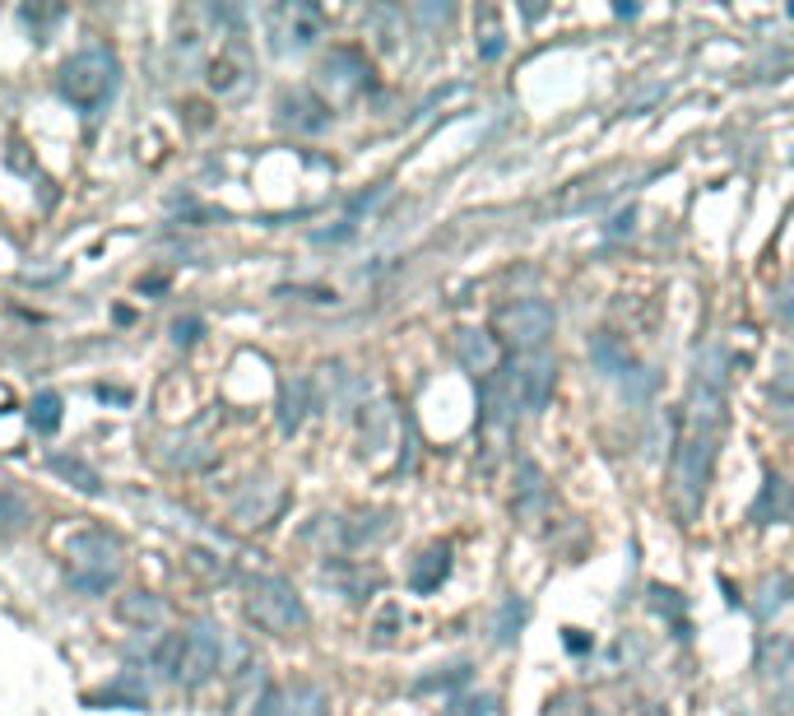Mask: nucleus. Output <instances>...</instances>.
Wrapping results in <instances>:
<instances>
[{
    "mask_svg": "<svg viewBox=\"0 0 794 716\" xmlns=\"http://www.w3.org/2000/svg\"><path fill=\"white\" fill-rule=\"evenodd\" d=\"M52 465L61 470L65 480H80V488H84V494H98V475H94V470H88L84 461H75V456H56Z\"/></svg>",
    "mask_w": 794,
    "mask_h": 716,
    "instance_id": "cd10ccee",
    "label": "nucleus"
},
{
    "mask_svg": "<svg viewBox=\"0 0 794 716\" xmlns=\"http://www.w3.org/2000/svg\"><path fill=\"white\" fill-rule=\"evenodd\" d=\"M172 335H177V345H191L195 340V322H177Z\"/></svg>",
    "mask_w": 794,
    "mask_h": 716,
    "instance_id": "2f4dec72",
    "label": "nucleus"
},
{
    "mask_svg": "<svg viewBox=\"0 0 794 716\" xmlns=\"http://www.w3.org/2000/svg\"><path fill=\"white\" fill-rule=\"evenodd\" d=\"M794 600V577L790 572H771L758 581V619H771V614H781L785 606Z\"/></svg>",
    "mask_w": 794,
    "mask_h": 716,
    "instance_id": "a211bd4d",
    "label": "nucleus"
},
{
    "mask_svg": "<svg viewBox=\"0 0 794 716\" xmlns=\"http://www.w3.org/2000/svg\"><path fill=\"white\" fill-rule=\"evenodd\" d=\"M479 19H484V33H479V56H484V61H497V56L507 52V33H502V24H497V29L488 24V19H493V10H479Z\"/></svg>",
    "mask_w": 794,
    "mask_h": 716,
    "instance_id": "393cba45",
    "label": "nucleus"
},
{
    "mask_svg": "<svg viewBox=\"0 0 794 716\" xmlns=\"http://www.w3.org/2000/svg\"><path fill=\"white\" fill-rule=\"evenodd\" d=\"M553 382H558V364L543 349L539 354H511L507 364L484 382V423L507 433L516 419L539 414L549 406Z\"/></svg>",
    "mask_w": 794,
    "mask_h": 716,
    "instance_id": "f257e3e1",
    "label": "nucleus"
},
{
    "mask_svg": "<svg viewBox=\"0 0 794 716\" xmlns=\"http://www.w3.org/2000/svg\"><path fill=\"white\" fill-rule=\"evenodd\" d=\"M210 88L214 94H237L242 88V80H246V56L242 52H233V48H223L214 61H210Z\"/></svg>",
    "mask_w": 794,
    "mask_h": 716,
    "instance_id": "f3484780",
    "label": "nucleus"
},
{
    "mask_svg": "<svg viewBox=\"0 0 794 716\" xmlns=\"http://www.w3.org/2000/svg\"><path fill=\"white\" fill-rule=\"evenodd\" d=\"M246 614L261 633H275V638H288V633H303L307 629V606L303 596L293 591V581L284 577H261L252 591H246Z\"/></svg>",
    "mask_w": 794,
    "mask_h": 716,
    "instance_id": "20e7f679",
    "label": "nucleus"
},
{
    "mask_svg": "<svg viewBox=\"0 0 794 716\" xmlns=\"http://www.w3.org/2000/svg\"><path fill=\"white\" fill-rule=\"evenodd\" d=\"M469 680V665H446L442 675H423L419 684H414V693H437V688H456V684H465Z\"/></svg>",
    "mask_w": 794,
    "mask_h": 716,
    "instance_id": "bb28decb",
    "label": "nucleus"
},
{
    "mask_svg": "<svg viewBox=\"0 0 794 716\" xmlns=\"http://www.w3.org/2000/svg\"><path fill=\"white\" fill-rule=\"evenodd\" d=\"M446 572H451V545H433V549L419 554V564H414V572H410V587H414L419 596H427V591L442 587Z\"/></svg>",
    "mask_w": 794,
    "mask_h": 716,
    "instance_id": "dca6fc26",
    "label": "nucleus"
},
{
    "mask_svg": "<svg viewBox=\"0 0 794 716\" xmlns=\"http://www.w3.org/2000/svg\"><path fill=\"white\" fill-rule=\"evenodd\" d=\"M590 358H595V368H600L604 377H614L618 387H627L632 377L642 372L637 358H632V349L623 345V335H608V330H600L595 340H590Z\"/></svg>",
    "mask_w": 794,
    "mask_h": 716,
    "instance_id": "9b49d317",
    "label": "nucleus"
},
{
    "mask_svg": "<svg viewBox=\"0 0 794 716\" xmlns=\"http://www.w3.org/2000/svg\"><path fill=\"white\" fill-rule=\"evenodd\" d=\"M781 317H785V322L794 326V284L785 288V303H781Z\"/></svg>",
    "mask_w": 794,
    "mask_h": 716,
    "instance_id": "72a5a7b5",
    "label": "nucleus"
},
{
    "mask_svg": "<svg viewBox=\"0 0 794 716\" xmlns=\"http://www.w3.org/2000/svg\"><path fill=\"white\" fill-rule=\"evenodd\" d=\"M753 522L758 526H781V522H794V484L776 470H766V480L753 498Z\"/></svg>",
    "mask_w": 794,
    "mask_h": 716,
    "instance_id": "9d476101",
    "label": "nucleus"
},
{
    "mask_svg": "<svg viewBox=\"0 0 794 716\" xmlns=\"http://www.w3.org/2000/svg\"><path fill=\"white\" fill-rule=\"evenodd\" d=\"M734 716H748V712H734Z\"/></svg>",
    "mask_w": 794,
    "mask_h": 716,
    "instance_id": "f704fd0d",
    "label": "nucleus"
},
{
    "mask_svg": "<svg viewBox=\"0 0 794 716\" xmlns=\"http://www.w3.org/2000/svg\"><path fill=\"white\" fill-rule=\"evenodd\" d=\"M279 716H326V698H321V688H311V684L293 688V698H288V707H284Z\"/></svg>",
    "mask_w": 794,
    "mask_h": 716,
    "instance_id": "4be33fe9",
    "label": "nucleus"
},
{
    "mask_svg": "<svg viewBox=\"0 0 794 716\" xmlns=\"http://www.w3.org/2000/svg\"><path fill=\"white\" fill-rule=\"evenodd\" d=\"M269 24H279V48H307V42H316V33H321V14L307 6H284V10H275Z\"/></svg>",
    "mask_w": 794,
    "mask_h": 716,
    "instance_id": "4468645a",
    "label": "nucleus"
},
{
    "mask_svg": "<svg viewBox=\"0 0 794 716\" xmlns=\"http://www.w3.org/2000/svg\"><path fill=\"white\" fill-rule=\"evenodd\" d=\"M181 646H187V633H163V638H158V646L149 652V661H153L158 675L177 680V684H181Z\"/></svg>",
    "mask_w": 794,
    "mask_h": 716,
    "instance_id": "aec40b11",
    "label": "nucleus"
},
{
    "mask_svg": "<svg viewBox=\"0 0 794 716\" xmlns=\"http://www.w3.org/2000/svg\"><path fill=\"white\" fill-rule=\"evenodd\" d=\"M456 358H460L465 372H474L479 382H488V377L502 368V345L493 340V330L465 326V330H456Z\"/></svg>",
    "mask_w": 794,
    "mask_h": 716,
    "instance_id": "6e6552de",
    "label": "nucleus"
},
{
    "mask_svg": "<svg viewBox=\"0 0 794 716\" xmlns=\"http://www.w3.org/2000/svg\"><path fill=\"white\" fill-rule=\"evenodd\" d=\"M553 335V307L543 298H511L493 307V340L511 354H539Z\"/></svg>",
    "mask_w": 794,
    "mask_h": 716,
    "instance_id": "7ed1b4c3",
    "label": "nucleus"
},
{
    "mask_svg": "<svg viewBox=\"0 0 794 716\" xmlns=\"http://www.w3.org/2000/svg\"><path fill=\"white\" fill-rule=\"evenodd\" d=\"M223 665V638L214 623H195L187 629V646H181V684L187 688H200L219 675Z\"/></svg>",
    "mask_w": 794,
    "mask_h": 716,
    "instance_id": "0eeeda50",
    "label": "nucleus"
},
{
    "mask_svg": "<svg viewBox=\"0 0 794 716\" xmlns=\"http://www.w3.org/2000/svg\"><path fill=\"white\" fill-rule=\"evenodd\" d=\"M632 219H637V214H632V210H627V214H618V219H614V229H608V233H614V238L632 233Z\"/></svg>",
    "mask_w": 794,
    "mask_h": 716,
    "instance_id": "473e14b6",
    "label": "nucleus"
},
{
    "mask_svg": "<svg viewBox=\"0 0 794 716\" xmlns=\"http://www.w3.org/2000/svg\"><path fill=\"white\" fill-rule=\"evenodd\" d=\"M753 665H758V675H762V680H785V675H794V638H785V633H766V638L758 642Z\"/></svg>",
    "mask_w": 794,
    "mask_h": 716,
    "instance_id": "2eb2a0df",
    "label": "nucleus"
},
{
    "mask_svg": "<svg viewBox=\"0 0 794 716\" xmlns=\"http://www.w3.org/2000/svg\"><path fill=\"white\" fill-rule=\"evenodd\" d=\"M562 642H567V652H590V638H585L581 629H567V638H562Z\"/></svg>",
    "mask_w": 794,
    "mask_h": 716,
    "instance_id": "7c9ffc66",
    "label": "nucleus"
},
{
    "mask_svg": "<svg viewBox=\"0 0 794 716\" xmlns=\"http://www.w3.org/2000/svg\"><path fill=\"white\" fill-rule=\"evenodd\" d=\"M279 117L293 130H326L330 126V103L316 98L311 88H293V94H284V103H279Z\"/></svg>",
    "mask_w": 794,
    "mask_h": 716,
    "instance_id": "ddd939ff",
    "label": "nucleus"
},
{
    "mask_svg": "<svg viewBox=\"0 0 794 716\" xmlns=\"http://www.w3.org/2000/svg\"><path fill=\"white\" fill-rule=\"evenodd\" d=\"M549 507V488H543V470L534 461H520L516 475H511V512L520 526H534Z\"/></svg>",
    "mask_w": 794,
    "mask_h": 716,
    "instance_id": "1a4fd4ad",
    "label": "nucleus"
},
{
    "mask_svg": "<svg viewBox=\"0 0 794 716\" xmlns=\"http://www.w3.org/2000/svg\"><path fill=\"white\" fill-rule=\"evenodd\" d=\"M187 564H191L195 572H205V577H223V572H229V568H223L219 558H214V554H205V549H191Z\"/></svg>",
    "mask_w": 794,
    "mask_h": 716,
    "instance_id": "c756f323",
    "label": "nucleus"
},
{
    "mask_svg": "<svg viewBox=\"0 0 794 716\" xmlns=\"http://www.w3.org/2000/svg\"><path fill=\"white\" fill-rule=\"evenodd\" d=\"M112 88H117V56L112 52L94 48V52H80L61 65V94L84 112H98L112 98Z\"/></svg>",
    "mask_w": 794,
    "mask_h": 716,
    "instance_id": "39448f33",
    "label": "nucleus"
},
{
    "mask_svg": "<svg viewBox=\"0 0 794 716\" xmlns=\"http://www.w3.org/2000/svg\"><path fill=\"white\" fill-rule=\"evenodd\" d=\"M307 391H311V387L303 382V377H298V382H293V387L284 391V414H279L284 433H293V429H298V423H303V406H307Z\"/></svg>",
    "mask_w": 794,
    "mask_h": 716,
    "instance_id": "b1692460",
    "label": "nucleus"
},
{
    "mask_svg": "<svg viewBox=\"0 0 794 716\" xmlns=\"http://www.w3.org/2000/svg\"><path fill=\"white\" fill-rule=\"evenodd\" d=\"M61 564L71 587L88 591V596H103L107 587H117L121 577V545L117 535H107L98 526H75V530H61Z\"/></svg>",
    "mask_w": 794,
    "mask_h": 716,
    "instance_id": "f03ea898",
    "label": "nucleus"
},
{
    "mask_svg": "<svg viewBox=\"0 0 794 716\" xmlns=\"http://www.w3.org/2000/svg\"><path fill=\"white\" fill-rule=\"evenodd\" d=\"M33 429L38 433H56V423H61V396L56 391H42L38 400H33Z\"/></svg>",
    "mask_w": 794,
    "mask_h": 716,
    "instance_id": "5701e85b",
    "label": "nucleus"
},
{
    "mask_svg": "<svg viewBox=\"0 0 794 716\" xmlns=\"http://www.w3.org/2000/svg\"><path fill=\"white\" fill-rule=\"evenodd\" d=\"M321 75H326V84L335 88V94H358V88H368V61H362L353 48H335L330 56H326V65H321Z\"/></svg>",
    "mask_w": 794,
    "mask_h": 716,
    "instance_id": "f8f14e48",
    "label": "nucleus"
},
{
    "mask_svg": "<svg viewBox=\"0 0 794 716\" xmlns=\"http://www.w3.org/2000/svg\"><path fill=\"white\" fill-rule=\"evenodd\" d=\"M711 465H716V438L678 433V442H674V494L684 498L688 517L701 507V498H707Z\"/></svg>",
    "mask_w": 794,
    "mask_h": 716,
    "instance_id": "423d86ee",
    "label": "nucleus"
},
{
    "mask_svg": "<svg viewBox=\"0 0 794 716\" xmlns=\"http://www.w3.org/2000/svg\"><path fill=\"white\" fill-rule=\"evenodd\" d=\"M117 614L126 619V623H158V614H163V606H158V600L149 596V591H130V596H121L117 600Z\"/></svg>",
    "mask_w": 794,
    "mask_h": 716,
    "instance_id": "412c9836",
    "label": "nucleus"
},
{
    "mask_svg": "<svg viewBox=\"0 0 794 716\" xmlns=\"http://www.w3.org/2000/svg\"><path fill=\"white\" fill-rule=\"evenodd\" d=\"M766 396H771V406L776 410H794V368H781L776 377H771Z\"/></svg>",
    "mask_w": 794,
    "mask_h": 716,
    "instance_id": "c85d7f7f",
    "label": "nucleus"
},
{
    "mask_svg": "<svg viewBox=\"0 0 794 716\" xmlns=\"http://www.w3.org/2000/svg\"><path fill=\"white\" fill-rule=\"evenodd\" d=\"M646 606H650L655 614H665V619H674V614H684V596H678L674 587H660V581H655V587L646 591Z\"/></svg>",
    "mask_w": 794,
    "mask_h": 716,
    "instance_id": "a878e982",
    "label": "nucleus"
},
{
    "mask_svg": "<svg viewBox=\"0 0 794 716\" xmlns=\"http://www.w3.org/2000/svg\"><path fill=\"white\" fill-rule=\"evenodd\" d=\"M526 619H530L526 596H507L502 606H497V614H493V642L511 646V642L520 638V629H526Z\"/></svg>",
    "mask_w": 794,
    "mask_h": 716,
    "instance_id": "6ab92c4d",
    "label": "nucleus"
}]
</instances>
